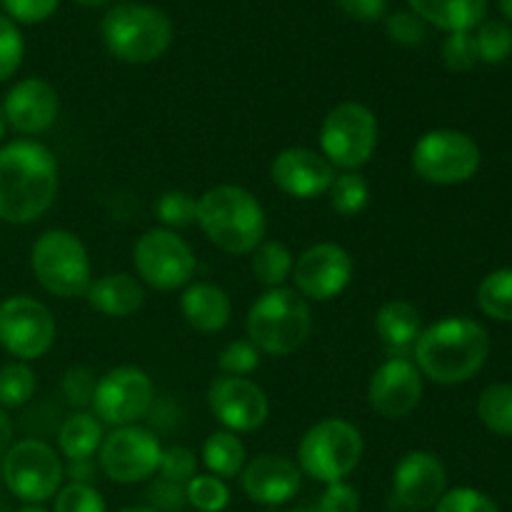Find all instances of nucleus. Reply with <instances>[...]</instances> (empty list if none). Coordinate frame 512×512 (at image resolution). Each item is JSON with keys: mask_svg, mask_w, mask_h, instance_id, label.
<instances>
[{"mask_svg": "<svg viewBox=\"0 0 512 512\" xmlns=\"http://www.w3.org/2000/svg\"><path fill=\"white\" fill-rule=\"evenodd\" d=\"M298 465L278 453H263L243 468V490L258 505H283L293 500L300 490Z\"/></svg>", "mask_w": 512, "mask_h": 512, "instance_id": "nucleus-21", "label": "nucleus"}, {"mask_svg": "<svg viewBox=\"0 0 512 512\" xmlns=\"http://www.w3.org/2000/svg\"><path fill=\"white\" fill-rule=\"evenodd\" d=\"M198 225L210 243L230 255H248L263 243V205L240 185H215L198 198Z\"/></svg>", "mask_w": 512, "mask_h": 512, "instance_id": "nucleus-3", "label": "nucleus"}, {"mask_svg": "<svg viewBox=\"0 0 512 512\" xmlns=\"http://www.w3.org/2000/svg\"><path fill=\"white\" fill-rule=\"evenodd\" d=\"M65 468L58 453L43 440H20L3 458V480L23 503L40 505L63 488Z\"/></svg>", "mask_w": 512, "mask_h": 512, "instance_id": "nucleus-10", "label": "nucleus"}, {"mask_svg": "<svg viewBox=\"0 0 512 512\" xmlns=\"http://www.w3.org/2000/svg\"><path fill=\"white\" fill-rule=\"evenodd\" d=\"M35 373L28 368L23 360H13V363L0 368V405L3 408H20L28 403L35 393Z\"/></svg>", "mask_w": 512, "mask_h": 512, "instance_id": "nucleus-32", "label": "nucleus"}, {"mask_svg": "<svg viewBox=\"0 0 512 512\" xmlns=\"http://www.w3.org/2000/svg\"><path fill=\"white\" fill-rule=\"evenodd\" d=\"M270 178L275 188L298 200L320 198L335 180V168L310 148H285L275 155L270 165Z\"/></svg>", "mask_w": 512, "mask_h": 512, "instance_id": "nucleus-19", "label": "nucleus"}, {"mask_svg": "<svg viewBox=\"0 0 512 512\" xmlns=\"http://www.w3.org/2000/svg\"><path fill=\"white\" fill-rule=\"evenodd\" d=\"M360 510V495L353 485L348 483H333L325 488L320 495L315 512H358Z\"/></svg>", "mask_w": 512, "mask_h": 512, "instance_id": "nucleus-44", "label": "nucleus"}, {"mask_svg": "<svg viewBox=\"0 0 512 512\" xmlns=\"http://www.w3.org/2000/svg\"><path fill=\"white\" fill-rule=\"evenodd\" d=\"M203 463L215 478H235L245 468V445L230 430H215L203 443Z\"/></svg>", "mask_w": 512, "mask_h": 512, "instance_id": "nucleus-27", "label": "nucleus"}, {"mask_svg": "<svg viewBox=\"0 0 512 512\" xmlns=\"http://www.w3.org/2000/svg\"><path fill=\"white\" fill-rule=\"evenodd\" d=\"M58 195L55 155L35 140L0 148V220L28 225L43 218Z\"/></svg>", "mask_w": 512, "mask_h": 512, "instance_id": "nucleus-1", "label": "nucleus"}, {"mask_svg": "<svg viewBox=\"0 0 512 512\" xmlns=\"http://www.w3.org/2000/svg\"><path fill=\"white\" fill-rule=\"evenodd\" d=\"M63 393L68 403L85 408L93 403L95 393V378L88 368H70L63 378Z\"/></svg>", "mask_w": 512, "mask_h": 512, "instance_id": "nucleus-45", "label": "nucleus"}, {"mask_svg": "<svg viewBox=\"0 0 512 512\" xmlns=\"http://www.w3.org/2000/svg\"><path fill=\"white\" fill-rule=\"evenodd\" d=\"M363 458V435L343 418H325L303 435L298 468L318 483H343Z\"/></svg>", "mask_w": 512, "mask_h": 512, "instance_id": "nucleus-6", "label": "nucleus"}, {"mask_svg": "<svg viewBox=\"0 0 512 512\" xmlns=\"http://www.w3.org/2000/svg\"><path fill=\"white\" fill-rule=\"evenodd\" d=\"M60 98L50 83L25 78L8 90L3 103L5 123L23 135L45 133L58 120Z\"/></svg>", "mask_w": 512, "mask_h": 512, "instance_id": "nucleus-20", "label": "nucleus"}, {"mask_svg": "<svg viewBox=\"0 0 512 512\" xmlns=\"http://www.w3.org/2000/svg\"><path fill=\"white\" fill-rule=\"evenodd\" d=\"M208 408L230 433H253L270 415L268 395L253 380L218 375L208 388Z\"/></svg>", "mask_w": 512, "mask_h": 512, "instance_id": "nucleus-15", "label": "nucleus"}, {"mask_svg": "<svg viewBox=\"0 0 512 512\" xmlns=\"http://www.w3.org/2000/svg\"><path fill=\"white\" fill-rule=\"evenodd\" d=\"M478 305L488 318L512 323V268L485 275L478 285Z\"/></svg>", "mask_w": 512, "mask_h": 512, "instance_id": "nucleus-30", "label": "nucleus"}, {"mask_svg": "<svg viewBox=\"0 0 512 512\" xmlns=\"http://www.w3.org/2000/svg\"><path fill=\"white\" fill-rule=\"evenodd\" d=\"M158 473L168 483L188 485L198 475V458H195V453L190 448L173 445V448L163 450V455H160Z\"/></svg>", "mask_w": 512, "mask_h": 512, "instance_id": "nucleus-38", "label": "nucleus"}, {"mask_svg": "<svg viewBox=\"0 0 512 512\" xmlns=\"http://www.w3.org/2000/svg\"><path fill=\"white\" fill-rule=\"evenodd\" d=\"M38 283L55 298H80L93 283L90 258L80 238L70 230H48L30 253Z\"/></svg>", "mask_w": 512, "mask_h": 512, "instance_id": "nucleus-7", "label": "nucleus"}, {"mask_svg": "<svg viewBox=\"0 0 512 512\" xmlns=\"http://www.w3.org/2000/svg\"><path fill=\"white\" fill-rule=\"evenodd\" d=\"M148 503L150 508L158 512H180L185 508V503H188V498H185V485L158 480L155 485H150Z\"/></svg>", "mask_w": 512, "mask_h": 512, "instance_id": "nucleus-46", "label": "nucleus"}, {"mask_svg": "<svg viewBox=\"0 0 512 512\" xmlns=\"http://www.w3.org/2000/svg\"><path fill=\"white\" fill-rule=\"evenodd\" d=\"M155 403V388L148 373L135 365H120L95 383L93 415L110 428L138 425Z\"/></svg>", "mask_w": 512, "mask_h": 512, "instance_id": "nucleus-11", "label": "nucleus"}, {"mask_svg": "<svg viewBox=\"0 0 512 512\" xmlns=\"http://www.w3.org/2000/svg\"><path fill=\"white\" fill-rule=\"evenodd\" d=\"M90 308L108 318H128L145 303V290L138 278L128 273H108L95 278L85 293Z\"/></svg>", "mask_w": 512, "mask_h": 512, "instance_id": "nucleus-22", "label": "nucleus"}, {"mask_svg": "<svg viewBox=\"0 0 512 512\" xmlns=\"http://www.w3.org/2000/svg\"><path fill=\"white\" fill-rule=\"evenodd\" d=\"M55 320L40 300L15 295L0 303V345L13 358L38 360L53 348Z\"/></svg>", "mask_w": 512, "mask_h": 512, "instance_id": "nucleus-14", "label": "nucleus"}, {"mask_svg": "<svg viewBox=\"0 0 512 512\" xmlns=\"http://www.w3.org/2000/svg\"><path fill=\"white\" fill-rule=\"evenodd\" d=\"M408 5L425 23L448 33L478 28L488 10V0H408Z\"/></svg>", "mask_w": 512, "mask_h": 512, "instance_id": "nucleus-24", "label": "nucleus"}, {"mask_svg": "<svg viewBox=\"0 0 512 512\" xmlns=\"http://www.w3.org/2000/svg\"><path fill=\"white\" fill-rule=\"evenodd\" d=\"M478 45H475V35L470 33H450L448 40L443 43V63L455 73H465V70L475 68L478 63Z\"/></svg>", "mask_w": 512, "mask_h": 512, "instance_id": "nucleus-41", "label": "nucleus"}, {"mask_svg": "<svg viewBox=\"0 0 512 512\" xmlns=\"http://www.w3.org/2000/svg\"><path fill=\"white\" fill-rule=\"evenodd\" d=\"M23 35L10 18L0 15V83L8 80L23 63Z\"/></svg>", "mask_w": 512, "mask_h": 512, "instance_id": "nucleus-39", "label": "nucleus"}, {"mask_svg": "<svg viewBox=\"0 0 512 512\" xmlns=\"http://www.w3.org/2000/svg\"><path fill=\"white\" fill-rule=\"evenodd\" d=\"M60 0H3L5 13L18 23H43L58 10Z\"/></svg>", "mask_w": 512, "mask_h": 512, "instance_id": "nucleus-43", "label": "nucleus"}, {"mask_svg": "<svg viewBox=\"0 0 512 512\" xmlns=\"http://www.w3.org/2000/svg\"><path fill=\"white\" fill-rule=\"evenodd\" d=\"M490 335L470 318H445L423 330L415 343V365L435 385H460L483 370Z\"/></svg>", "mask_w": 512, "mask_h": 512, "instance_id": "nucleus-2", "label": "nucleus"}, {"mask_svg": "<svg viewBox=\"0 0 512 512\" xmlns=\"http://www.w3.org/2000/svg\"><path fill=\"white\" fill-rule=\"evenodd\" d=\"M105 500L93 485L68 483L55 495V512H105Z\"/></svg>", "mask_w": 512, "mask_h": 512, "instance_id": "nucleus-36", "label": "nucleus"}, {"mask_svg": "<svg viewBox=\"0 0 512 512\" xmlns=\"http://www.w3.org/2000/svg\"><path fill=\"white\" fill-rule=\"evenodd\" d=\"M475 45H478V58L483 63H503L512 55V28L503 20H485L478 25Z\"/></svg>", "mask_w": 512, "mask_h": 512, "instance_id": "nucleus-34", "label": "nucleus"}, {"mask_svg": "<svg viewBox=\"0 0 512 512\" xmlns=\"http://www.w3.org/2000/svg\"><path fill=\"white\" fill-rule=\"evenodd\" d=\"M328 195L335 213L343 215V218H353V215L363 213L368 208L370 185L358 170H353V173H340L335 175Z\"/></svg>", "mask_w": 512, "mask_h": 512, "instance_id": "nucleus-31", "label": "nucleus"}, {"mask_svg": "<svg viewBox=\"0 0 512 512\" xmlns=\"http://www.w3.org/2000/svg\"><path fill=\"white\" fill-rule=\"evenodd\" d=\"M295 290L305 300L328 303L338 298L353 280V258L335 243H318L305 250L293 265Z\"/></svg>", "mask_w": 512, "mask_h": 512, "instance_id": "nucleus-16", "label": "nucleus"}, {"mask_svg": "<svg viewBox=\"0 0 512 512\" xmlns=\"http://www.w3.org/2000/svg\"><path fill=\"white\" fill-rule=\"evenodd\" d=\"M478 418L490 433L512 438V385L493 383L480 393Z\"/></svg>", "mask_w": 512, "mask_h": 512, "instance_id": "nucleus-29", "label": "nucleus"}, {"mask_svg": "<svg viewBox=\"0 0 512 512\" xmlns=\"http://www.w3.org/2000/svg\"><path fill=\"white\" fill-rule=\"evenodd\" d=\"M293 253L285 248L278 240H268V243H260L253 250V260H250V268H253L255 280L265 288H283L285 280H290L293 275Z\"/></svg>", "mask_w": 512, "mask_h": 512, "instance_id": "nucleus-28", "label": "nucleus"}, {"mask_svg": "<svg viewBox=\"0 0 512 512\" xmlns=\"http://www.w3.org/2000/svg\"><path fill=\"white\" fill-rule=\"evenodd\" d=\"M388 38L398 45H420L425 38H428V23L423 18L413 13V10H403V13H395L388 18Z\"/></svg>", "mask_w": 512, "mask_h": 512, "instance_id": "nucleus-42", "label": "nucleus"}, {"mask_svg": "<svg viewBox=\"0 0 512 512\" xmlns=\"http://www.w3.org/2000/svg\"><path fill=\"white\" fill-rule=\"evenodd\" d=\"M320 148L333 168L345 173L363 168L378 148V118L355 100L335 105L320 125Z\"/></svg>", "mask_w": 512, "mask_h": 512, "instance_id": "nucleus-8", "label": "nucleus"}, {"mask_svg": "<svg viewBox=\"0 0 512 512\" xmlns=\"http://www.w3.org/2000/svg\"><path fill=\"white\" fill-rule=\"evenodd\" d=\"M155 215L165 225V230L190 228L198 223V200L183 190H168L155 200Z\"/></svg>", "mask_w": 512, "mask_h": 512, "instance_id": "nucleus-33", "label": "nucleus"}, {"mask_svg": "<svg viewBox=\"0 0 512 512\" xmlns=\"http://www.w3.org/2000/svg\"><path fill=\"white\" fill-rule=\"evenodd\" d=\"M75 3L85 5V8H100V5H105L108 0H75Z\"/></svg>", "mask_w": 512, "mask_h": 512, "instance_id": "nucleus-50", "label": "nucleus"}, {"mask_svg": "<svg viewBox=\"0 0 512 512\" xmlns=\"http://www.w3.org/2000/svg\"><path fill=\"white\" fill-rule=\"evenodd\" d=\"M5 135V115H3V105H0V140Z\"/></svg>", "mask_w": 512, "mask_h": 512, "instance_id": "nucleus-53", "label": "nucleus"}, {"mask_svg": "<svg viewBox=\"0 0 512 512\" xmlns=\"http://www.w3.org/2000/svg\"><path fill=\"white\" fill-rule=\"evenodd\" d=\"M180 313L185 323L198 333H220L230 323V305L228 293L213 283H195L180 298Z\"/></svg>", "mask_w": 512, "mask_h": 512, "instance_id": "nucleus-23", "label": "nucleus"}, {"mask_svg": "<svg viewBox=\"0 0 512 512\" xmlns=\"http://www.w3.org/2000/svg\"><path fill=\"white\" fill-rule=\"evenodd\" d=\"M423 398V375L413 360L395 355L373 373L368 385V403L383 418H405Z\"/></svg>", "mask_w": 512, "mask_h": 512, "instance_id": "nucleus-17", "label": "nucleus"}, {"mask_svg": "<svg viewBox=\"0 0 512 512\" xmlns=\"http://www.w3.org/2000/svg\"><path fill=\"white\" fill-rule=\"evenodd\" d=\"M160 455H163L160 440L150 430L140 425H125V428H113V433L103 438L98 450V468L113 483L135 485L158 473Z\"/></svg>", "mask_w": 512, "mask_h": 512, "instance_id": "nucleus-13", "label": "nucleus"}, {"mask_svg": "<svg viewBox=\"0 0 512 512\" xmlns=\"http://www.w3.org/2000/svg\"><path fill=\"white\" fill-rule=\"evenodd\" d=\"M98 473V465H93V460H68V468H65V475L70 478V483H88Z\"/></svg>", "mask_w": 512, "mask_h": 512, "instance_id": "nucleus-48", "label": "nucleus"}, {"mask_svg": "<svg viewBox=\"0 0 512 512\" xmlns=\"http://www.w3.org/2000/svg\"><path fill=\"white\" fill-rule=\"evenodd\" d=\"M133 265L143 283L155 290H178L195 275V253L175 230L155 228L138 238L133 248Z\"/></svg>", "mask_w": 512, "mask_h": 512, "instance_id": "nucleus-12", "label": "nucleus"}, {"mask_svg": "<svg viewBox=\"0 0 512 512\" xmlns=\"http://www.w3.org/2000/svg\"><path fill=\"white\" fill-rule=\"evenodd\" d=\"M245 328L248 340L260 353L283 358L308 340L313 330V313L298 290L270 288L250 305Z\"/></svg>", "mask_w": 512, "mask_h": 512, "instance_id": "nucleus-4", "label": "nucleus"}, {"mask_svg": "<svg viewBox=\"0 0 512 512\" xmlns=\"http://www.w3.org/2000/svg\"><path fill=\"white\" fill-rule=\"evenodd\" d=\"M410 163L425 183L460 185L480 170V148L463 130H430L415 143Z\"/></svg>", "mask_w": 512, "mask_h": 512, "instance_id": "nucleus-9", "label": "nucleus"}, {"mask_svg": "<svg viewBox=\"0 0 512 512\" xmlns=\"http://www.w3.org/2000/svg\"><path fill=\"white\" fill-rule=\"evenodd\" d=\"M103 423L93 413H73L58 430L60 453L68 460H88L103 445Z\"/></svg>", "mask_w": 512, "mask_h": 512, "instance_id": "nucleus-26", "label": "nucleus"}, {"mask_svg": "<svg viewBox=\"0 0 512 512\" xmlns=\"http://www.w3.org/2000/svg\"><path fill=\"white\" fill-rule=\"evenodd\" d=\"M18 512H48V510L40 508V505H25V508H20Z\"/></svg>", "mask_w": 512, "mask_h": 512, "instance_id": "nucleus-52", "label": "nucleus"}, {"mask_svg": "<svg viewBox=\"0 0 512 512\" xmlns=\"http://www.w3.org/2000/svg\"><path fill=\"white\" fill-rule=\"evenodd\" d=\"M408 512H423V510H408Z\"/></svg>", "mask_w": 512, "mask_h": 512, "instance_id": "nucleus-55", "label": "nucleus"}, {"mask_svg": "<svg viewBox=\"0 0 512 512\" xmlns=\"http://www.w3.org/2000/svg\"><path fill=\"white\" fill-rule=\"evenodd\" d=\"M260 350L250 340H233L218 355V368L223 375H238L245 378L248 373L258 370Z\"/></svg>", "mask_w": 512, "mask_h": 512, "instance_id": "nucleus-37", "label": "nucleus"}, {"mask_svg": "<svg viewBox=\"0 0 512 512\" xmlns=\"http://www.w3.org/2000/svg\"><path fill=\"white\" fill-rule=\"evenodd\" d=\"M118 512H158V510H153V508H123Z\"/></svg>", "mask_w": 512, "mask_h": 512, "instance_id": "nucleus-54", "label": "nucleus"}, {"mask_svg": "<svg viewBox=\"0 0 512 512\" xmlns=\"http://www.w3.org/2000/svg\"><path fill=\"white\" fill-rule=\"evenodd\" d=\"M185 498L198 512H223L230 503V490L223 478L215 475H195L185 485Z\"/></svg>", "mask_w": 512, "mask_h": 512, "instance_id": "nucleus-35", "label": "nucleus"}, {"mask_svg": "<svg viewBox=\"0 0 512 512\" xmlns=\"http://www.w3.org/2000/svg\"><path fill=\"white\" fill-rule=\"evenodd\" d=\"M375 330L390 350L403 353L418 343L420 333H423V318H420V310L408 300H390V303L380 305L378 315H375Z\"/></svg>", "mask_w": 512, "mask_h": 512, "instance_id": "nucleus-25", "label": "nucleus"}, {"mask_svg": "<svg viewBox=\"0 0 512 512\" xmlns=\"http://www.w3.org/2000/svg\"><path fill=\"white\" fill-rule=\"evenodd\" d=\"M10 445H13V423H10L5 410H0V458H5Z\"/></svg>", "mask_w": 512, "mask_h": 512, "instance_id": "nucleus-49", "label": "nucleus"}, {"mask_svg": "<svg viewBox=\"0 0 512 512\" xmlns=\"http://www.w3.org/2000/svg\"><path fill=\"white\" fill-rule=\"evenodd\" d=\"M435 512H500V508L480 490L455 488L445 490V495L435 505Z\"/></svg>", "mask_w": 512, "mask_h": 512, "instance_id": "nucleus-40", "label": "nucleus"}, {"mask_svg": "<svg viewBox=\"0 0 512 512\" xmlns=\"http://www.w3.org/2000/svg\"><path fill=\"white\" fill-rule=\"evenodd\" d=\"M338 8L343 10L345 15H350L353 20H360V23H373L380 15L385 13V5L388 0H335Z\"/></svg>", "mask_w": 512, "mask_h": 512, "instance_id": "nucleus-47", "label": "nucleus"}, {"mask_svg": "<svg viewBox=\"0 0 512 512\" xmlns=\"http://www.w3.org/2000/svg\"><path fill=\"white\" fill-rule=\"evenodd\" d=\"M500 10L508 20H512V0H500Z\"/></svg>", "mask_w": 512, "mask_h": 512, "instance_id": "nucleus-51", "label": "nucleus"}, {"mask_svg": "<svg viewBox=\"0 0 512 512\" xmlns=\"http://www.w3.org/2000/svg\"><path fill=\"white\" fill-rule=\"evenodd\" d=\"M448 488V473L438 455L428 450H413L403 455L393 473V498L400 508L428 510Z\"/></svg>", "mask_w": 512, "mask_h": 512, "instance_id": "nucleus-18", "label": "nucleus"}, {"mask_svg": "<svg viewBox=\"0 0 512 512\" xmlns=\"http://www.w3.org/2000/svg\"><path fill=\"white\" fill-rule=\"evenodd\" d=\"M100 33L115 58L133 65L153 63L173 43V23L168 15L143 3L115 5L103 18Z\"/></svg>", "mask_w": 512, "mask_h": 512, "instance_id": "nucleus-5", "label": "nucleus"}]
</instances>
